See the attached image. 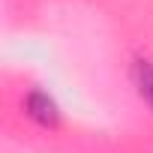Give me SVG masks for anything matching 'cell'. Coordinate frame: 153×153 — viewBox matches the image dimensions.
I'll return each instance as SVG.
<instances>
[{
  "label": "cell",
  "instance_id": "2",
  "mask_svg": "<svg viewBox=\"0 0 153 153\" xmlns=\"http://www.w3.org/2000/svg\"><path fill=\"white\" fill-rule=\"evenodd\" d=\"M132 81L138 87V96L153 108V63L147 57H135V63H132Z\"/></svg>",
  "mask_w": 153,
  "mask_h": 153
},
{
  "label": "cell",
  "instance_id": "1",
  "mask_svg": "<svg viewBox=\"0 0 153 153\" xmlns=\"http://www.w3.org/2000/svg\"><path fill=\"white\" fill-rule=\"evenodd\" d=\"M24 111H27L36 123H42V126H57V117H60L57 102H54L45 90H30L27 99H24Z\"/></svg>",
  "mask_w": 153,
  "mask_h": 153
}]
</instances>
